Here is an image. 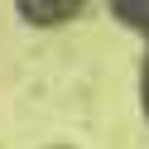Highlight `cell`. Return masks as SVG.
I'll list each match as a JSON object with an SVG mask.
<instances>
[{"mask_svg": "<svg viewBox=\"0 0 149 149\" xmlns=\"http://www.w3.org/2000/svg\"><path fill=\"white\" fill-rule=\"evenodd\" d=\"M82 0H19V10L29 15L34 24H53V19H63V15H72Z\"/></svg>", "mask_w": 149, "mask_h": 149, "instance_id": "6da1fadb", "label": "cell"}, {"mask_svg": "<svg viewBox=\"0 0 149 149\" xmlns=\"http://www.w3.org/2000/svg\"><path fill=\"white\" fill-rule=\"evenodd\" d=\"M116 15L130 24V29L149 34V0H116Z\"/></svg>", "mask_w": 149, "mask_h": 149, "instance_id": "7a4b0ae2", "label": "cell"}, {"mask_svg": "<svg viewBox=\"0 0 149 149\" xmlns=\"http://www.w3.org/2000/svg\"><path fill=\"white\" fill-rule=\"evenodd\" d=\"M144 111H149V68H144Z\"/></svg>", "mask_w": 149, "mask_h": 149, "instance_id": "3957f363", "label": "cell"}]
</instances>
